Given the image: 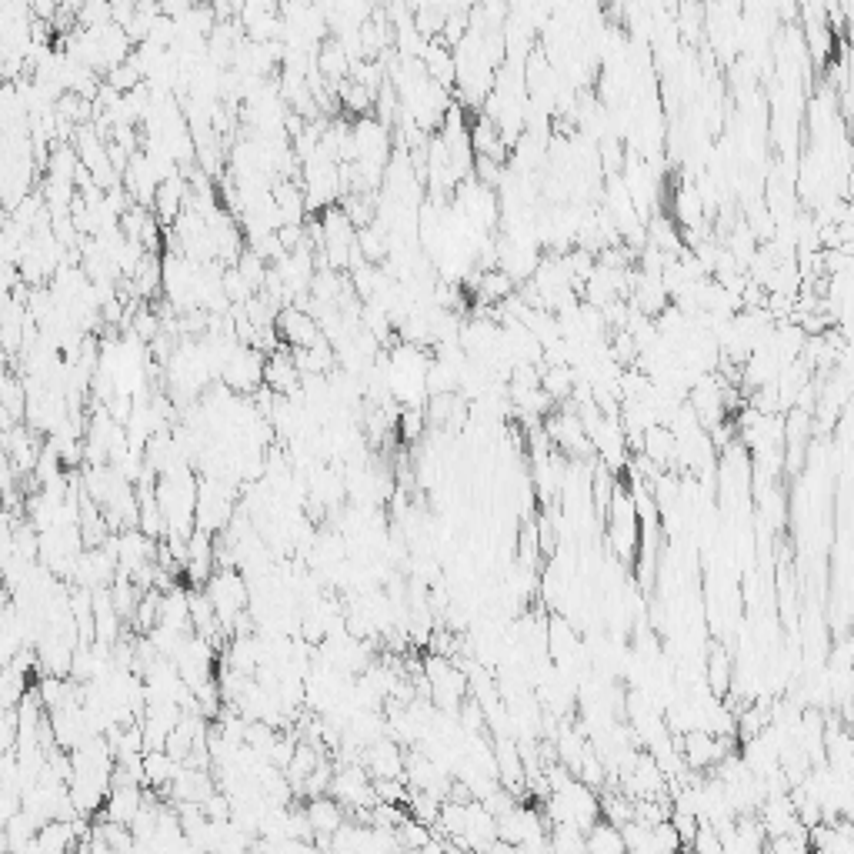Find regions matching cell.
<instances>
[{
	"label": "cell",
	"mask_w": 854,
	"mask_h": 854,
	"mask_svg": "<svg viewBox=\"0 0 854 854\" xmlns=\"http://www.w3.org/2000/svg\"><path fill=\"white\" fill-rule=\"evenodd\" d=\"M264 364H267V354L261 351V347L241 344V347H237V351L224 361V367H221V384L231 387L234 394L251 397L257 387H264Z\"/></svg>",
	"instance_id": "obj_1"
},
{
	"label": "cell",
	"mask_w": 854,
	"mask_h": 854,
	"mask_svg": "<svg viewBox=\"0 0 854 854\" xmlns=\"http://www.w3.org/2000/svg\"><path fill=\"white\" fill-rule=\"evenodd\" d=\"M277 341H281L284 347H291V351H304V347H314L324 341V331H321V321L304 311V307L297 304H287L281 314H277Z\"/></svg>",
	"instance_id": "obj_2"
},
{
	"label": "cell",
	"mask_w": 854,
	"mask_h": 854,
	"mask_svg": "<svg viewBox=\"0 0 854 854\" xmlns=\"http://www.w3.org/2000/svg\"><path fill=\"white\" fill-rule=\"evenodd\" d=\"M301 367H297L294 354H287V347H277L274 354H267L264 364V384L274 394H297L301 391Z\"/></svg>",
	"instance_id": "obj_3"
},
{
	"label": "cell",
	"mask_w": 854,
	"mask_h": 854,
	"mask_svg": "<svg viewBox=\"0 0 854 854\" xmlns=\"http://www.w3.org/2000/svg\"><path fill=\"white\" fill-rule=\"evenodd\" d=\"M588 851H598V854L628 851V844H624V831L614 821L598 818L594 821V828L588 831Z\"/></svg>",
	"instance_id": "obj_4"
},
{
	"label": "cell",
	"mask_w": 854,
	"mask_h": 854,
	"mask_svg": "<svg viewBox=\"0 0 854 854\" xmlns=\"http://www.w3.org/2000/svg\"><path fill=\"white\" fill-rule=\"evenodd\" d=\"M731 661L724 651H711L708 658V668H704V681H708V691L714 694V698H724L731 688Z\"/></svg>",
	"instance_id": "obj_5"
}]
</instances>
